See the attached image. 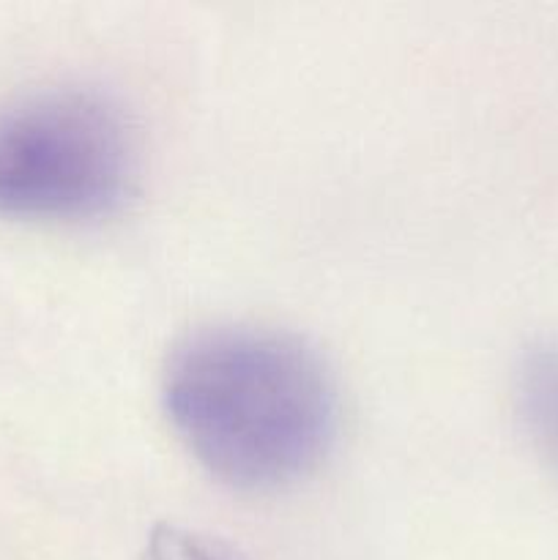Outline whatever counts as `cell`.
<instances>
[{
    "label": "cell",
    "mask_w": 558,
    "mask_h": 560,
    "mask_svg": "<svg viewBox=\"0 0 558 560\" xmlns=\"http://www.w3.org/2000/svg\"><path fill=\"white\" fill-rule=\"evenodd\" d=\"M162 405L191 457L241 492L295 485L337 435L332 372L315 348L277 328L184 337L162 372Z\"/></svg>",
    "instance_id": "6da1fadb"
},
{
    "label": "cell",
    "mask_w": 558,
    "mask_h": 560,
    "mask_svg": "<svg viewBox=\"0 0 558 560\" xmlns=\"http://www.w3.org/2000/svg\"><path fill=\"white\" fill-rule=\"evenodd\" d=\"M140 173L124 107L93 88H53L0 109V219L88 222L118 211Z\"/></svg>",
    "instance_id": "7a4b0ae2"
},
{
    "label": "cell",
    "mask_w": 558,
    "mask_h": 560,
    "mask_svg": "<svg viewBox=\"0 0 558 560\" xmlns=\"http://www.w3.org/2000/svg\"><path fill=\"white\" fill-rule=\"evenodd\" d=\"M514 402L531 443L558 474V345L525 350L514 370Z\"/></svg>",
    "instance_id": "3957f363"
},
{
    "label": "cell",
    "mask_w": 558,
    "mask_h": 560,
    "mask_svg": "<svg viewBox=\"0 0 558 560\" xmlns=\"http://www.w3.org/2000/svg\"><path fill=\"white\" fill-rule=\"evenodd\" d=\"M142 560H249L217 536L184 528L175 523L153 525Z\"/></svg>",
    "instance_id": "277c9868"
}]
</instances>
